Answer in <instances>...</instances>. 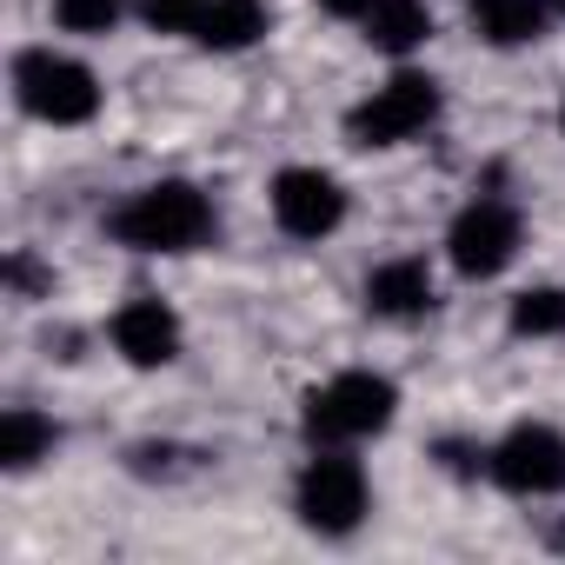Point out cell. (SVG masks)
<instances>
[{"instance_id": "cell-1", "label": "cell", "mask_w": 565, "mask_h": 565, "mask_svg": "<svg viewBox=\"0 0 565 565\" xmlns=\"http://www.w3.org/2000/svg\"><path fill=\"white\" fill-rule=\"evenodd\" d=\"M213 200L193 186V180H153L140 193H127L114 213H107V233L127 246V253H193L213 239Z\"/></svg>"}, {"instance_id": "cell-2", "label": "cell", "mask_w": 565, "mask_h": 565, "mask_svg": "<svg viewBox=\"0 0 565 565\" xmlns=\"http://www.w3.org/2000/svg\"><path fill=\"white\" fill-rule=\"evenodd\" d=\"M393 419H399V386L373 366L333 373L327 386L307 393V413H300L313 446H360V439H380Z\"/></svg>"}, {"instance_id": "cell-3", "label": "cell", "mask_w": 565, "mask_h": 565, "mask_svg": "<svg viewBox=\"0 0 565 565\" xmlns=\"http://www.w3.org/2000/svg\"><path fill=\"white\" fill-rule=\"evenodd\" d=\"M294 512L320 539H353L373 512V479L353 459V446H313V459L294 479Z\"/></svg>"}, {"instance_id": "cell-4", "label": "cell", "mask_w": 565, "mask_h": 565, "mask_svg": "<svg viewBox=\"0 0 565 565\" xmlns=\"http://www.w3.org/2000/svg\"><path fill=\"white\" fill-rule=\"evenodd\" d=\"M14 100L41 127H87L100 114V74L61 47H28L14 54Z\"/></svg>"}, {"instance_id": "cell-5", "label": "cell", "mask_w": 565, "mask_h": 565, "mask_svg": "<svg viewBox=\"0 0 565 565\" xmlns=\"http://www.w3.org/2000/svg\"><path fill=\"white\" fill-rule=\"evenodd\" d=\"M439 107H446L439 81L419 74V67H399L393 81H380V87L347 114V140H353V147H373V153L406 147V140H419V134L439 120Z\"/></svg>"}, {"instance_id": "cell-6", "label": "cell", "mask_w": 565, "mask_h": 565, "mask_svg": "<svg viewBox=\"0 0 565 565\" xmlns=\"http://www.w3.org/2000/svg\"><path fill=\"white\" fill-rule=\"evenodd\" d=\"M519 246H525V220H519V206L499 200V193L466 200V206L452 213V226H446V259H452L459 279H499V273L519 259Z\"/></svg>"}, {"instance_id": "cell-7", "label": "cell", "mask_w": 565, "mask_h": 565, "mask_svg": "<svg viewBox=\"0 0 565 565\" xmlns=\"http://www.w3.org/2000/svg\"><path fill=\"white\" fill-rule=\"evenodd\" d=\"M486 472L512 499H552L565 492V433L545 419H519L499 446H486Z\"/></svg>"}, {"instance_id": "cell-8", "label": "cell", "mask_w": 565, "mask_h": 565, "mask_svg": "<svg viewBox=\"0 0 565 565\" xmlns=\"http://www.w3.org/2000/svg\"><path fill=\"white\" fill-rule=\"evenodd\" d=\"M266 200H273V226L287 239H333L347 226V186L327 167H279Z\"/></svg>"}, {"instance_id": "cell-9", "label": "cell", "mask_w": 565, "mask_h": 565, "mask_svg": "<svg viewBox=\"0 0 565 565\" xmlns=\"http://www.w3.org/2000/svg\"><path fill=\"white\" fill-rule=\"evenodd\" d=\"M114 353L127 360V366H140V373H160V366H173L180 353H186V327H180V313L160 300V294H134L120 313H114Z\"/></svg>"}, {"instance_id": "cell-10", "label": "cell", "mask_w": 565, "mask_h": 565, "mask_svg": "<svg viewBox=\"0 0 565 565\" xmlns=\"http://www.w3.org/2000/svg\"><path fill=\"white\" fill-rule=\"evenodd\" d=\"M433 307H439V279H433L426 253H393L366 273V313L373 320L406 327V320H426Z\"/></svg>"}, {"instance_id": "cell-11", "label": "cell", "mask_w": 565, "mask_h": 565, "mask_svg": "<svg viewBox=\"0 0 565 565\" xmlns=\"http://www.w3.org/2000/svg\"><path fill=\"white\" fill-rule=\"evenodd\" d=\"M266 21H273L266 0H206L193 41H200L206 54H246V47L266 41Z\"/></svg>"}, {"instance_id": "cell-12", "label": "cell", "mask_w": 565, "mask_h": 565, "mask_svg": "<svg viewBox=\"0 0 565 565\" xmlns=\"http://www.w3.org/2000/svg\"><path fill=\"white\" fill-rule=\"evenodd\" d=\"M360 28H366V47L406 61V54H419L433 41V8H426V0H373Z\"/></svg>"}, {"instance_id": "cell-13", "label": "cell", "mask_w": 565, "mask_h": 565, "mask_svg": "<svg viewBox=\"0 0 565 565\" xmlns=\"http://www.w3.org/2000/svg\"><path fill=\"white\" fill-rule=\"evenodd\" d=\"M61 426L34 406H8L0 413V472H34L41 459H54Z\"/></svg>"}, {"instance_id": "cell-14", "label": "cell", "mask_w": 565, "mask_h": 565, "mask_svg": "<svg viewBox=\"0 0 565 565\" xmlns=\"http://www.w3.org/2000/svg\"><path fill=\"white\" fill-rule=\"evenodd\" d=\"M486 47H532L545 34V0H466Z\"/></svg>"}, {"instance_id": "cell-15", "label": "cell", "mask_w": 565, "mask_h": 565, "mask_svg": "<svg viewBox=\"0 0 565 565\" xmlns=\"http://www.w3.org/2000/svg\"><path fill=\"white\" fill-rule=\"evenodd\" d=\"M519 340H565V287H525L505 313Z\"/></svg>"}, {"instance_id": "cell-16", "label": "cell", "mask_w": 565, "mask_h": 565, "mask_svg": "<svg viewBox=\"0 0 565 565\" xmlns=\"http://www.w3.org/2000/svg\"><path fill=\"white\" fill-rule=\"evenodd\" d=\"M120 14H127V0H54V28L61 34H81V41L114 34Z\"/></svg>"}, {"instance_id": "cell-17", "label": "cell", "mask_w": 565, "mask_h": 565, "mask_svg": "<svg viewBox=\"0 0 565 565\" xmlns=\"http://www.w3.org/2000/svg\"><path fill=\"white\" fill-rule=\"evenodd\" d=\"M134 8H140V21L153 34H193L200 14H206V0H134Z\"/></svg>"}, {"instance_id": "cell-18", "label": "cell", "mask_w": 565, "mask_h": 565, "mask_svg": "<svg viewBox=\"0 0 565 565\" xmlns=\"http://www.w3.org/2000/svg\"><path fill=\"white\" fill-rule=\"evenodd\" d=\"M8 287H14V294H34V287H41V273H34V259H28V253H14V259H8Z\"/></svg>"}, {"instance_id": "cell-19", "label": "cell", "mask_w": 565, "mask_h": 565, "mask_svg": "<svg viewBox=\"0 0 565 565\" xmlns=\"http://www.w3.org/2000/svg\"><path fill=\"white\" fill-rule=\"evenodd\" d=\"M366 8L373 0H320V14H333V21H366Z\"/></svg>"}, {"instance_id": "cell-20", "label": "cell", "mask_w": 565, "mask_h": 565, "mask_svg": "<svg viewBox=\"0 0 565 565\" xmlns=\"http://www.w3.org/2000/svg\"><path fill=\"white\" fill-rule=\"evenodd\" d=\"M558 552H565V525H558Z\"/></svg>"}, {"instance_id": "cell-21", "label": "cell", "mask_w": 565, "mask_h": 565, "mask_svg": "<svg viewBox=\"0 0 565 565\" xmlns=\"http://www.w3.org/2000/svg\"><path fill=\"white\" fill-rule=\"evenodd\" d=\"M558 127H565V107H558Z\"/></svg>"}, {"instance_id": "cell-22", "label": "cell", "mask_w": 565, "mask_h": 565, "mask_svg": "<svg viewBox=\"0 0 565 565\" xmlns=\"http://www.w3.org/2000/svg\"><path fill=\"white\" fill-rule=\"evenodd\" d=\"M558 8H565V0H558Z\"/></svg>"}]
</instances>
